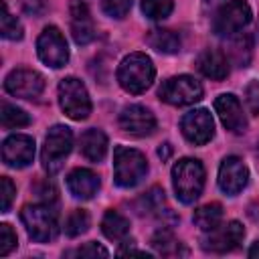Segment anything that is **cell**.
I'll return each instance as SVG.
<instances>
[{
  "instance_id": "cell-1",
  "label": "cell",
  "mask_w": 259,
  "mask_h": 259,
  "mask_svg": "<svg viewBox=\"0 0 259 259\" xmlns=\"http://www.w3.org/2000/svg\"><path fill=\"white\" fill-rule=\"evenodd\" d=\"M156 69L152 65V59L144 53H132L123 57V61L117 67V81L119 85L134 95L144 93L152 81H154Z\"/></svg>"
},
{
  "instance_id": "cell-2",
  "label": "cell",
  "mask_w": 259,
  "mask_h": 259,
  "mask_svg": "<svg viewBox=\"0 0 259 259\" xmlns=\"http://www.w3.org/2000/svg\"><path fill=\"white\" fill-rule=\"evenodd\" d=\"M172 184L176 198L184 204H192L204 188V168L194 158H182L172 168Z\"/></svg>"
},
{
  "instance_id": "cell-3",
  "label": "cell",
  "mask_w": 259,
  "mask_h": 259,
  "mask_svg": "<svg viewBox=\"0 0 259 259\" xmlns=\"http://www.w3.org/2000/svg\"><path fill=\"white\" fill-rule=\"evenodd\" d=\"M148 164L142 152L125 146H117L113 152V180L121 188H132L144 180Z\"/></svg>"
},
{
  "instance_id": "cell-4",
  "label": "cell",
  "mask_w": 259,
  "mask_h": 259,
  "mask_svg": "<svg viewBox=\"0 0 259 259\" xmlns=\"http://www.w3.org/2000/svg\"><path fill=\"white\" fill-rule=\"evenodd\" d=\"M20 219L26 227V233L36 243H49L59 235L57 212L49 204H26L20 212Z\"/></svg>"
},
{
  "instance_id": "cell-5",
  "label": "cell",
  "mask_w": 259,
  "mask_h": 259,
  "mask_svg": "<svg viewBox=\"0 0 259 259\" xmlns=\"http://www.w3.org/2000/svg\"><path fill=\"white\" fill-rule=\"evenodd\" d=\"M73 148V134L67 125H53L45 138V146L40 152L42 168L49 174H55L63 168L65 158L71 154Z\"/></svg>"
},
{
  "instance_id": "cell-6",
  "label": "cell",
  "mask_w": 259,
  "mask_h": 259,
  "mask_svg": "<svg viewBox=\"0 0 259 259\" xmlns=\"http://www.w3.org/2000/svg\"><path fill=\"white\" fill-rule=\"evenodd\" d=\"M59 105L67 117L81 121L91 113V99L85 85L77 77H65L59 83Z\"/></svg>"
},
{
  "instance_id": "cell-7",
  "label": "cell",
  "mask_w": 259,
  "mask_h": 259,
  "mask_svg": "<svg viewBox=\"0 0 259 259\" xmlns=\"http://www.w3.org/2000/svg\"><path fill=\"white\" fill-rule=\"evenodd\" d=\"M158 97L176 107L192 105L202 99V85L190 75H176V77L166 79L160 85Z\"/></svg>"
},
{
  "instance_id": "cell-8",
  "label": "cell",
  "mask_w": 259,
  "mask_h": 259,
  "mask_svg": "<svg viewBox=\"0 0 259 259\" xmlns=\"http://www.w3.org/2000/svg\"><path fill=\"white\" fill-rule=\"evenodd\" d=\"M251 20V8L245 0H231L219 8L212 20V28L221 36H233Z\"/></svg>"
},
{
  "instance_id": "cell-9",
  "label": "cell",
  "mask_w": 259,
  "mask_h": 259,
  "mask_svg": "<svg viewBox=\"0 0 259 259\" xmlns=\"http://www.w3.org/2000/svg\"><path fill=\"white\" fill-rule=\"evenodd\" d=\"M36 53L40 57V61L53 69L65 67L69 61V49H67V40L63 36V32L57 26H47L38 40H36Z\"/></svg>"
},
{
  "instance_id": "cell-10",
  "label": "cell",
  "mask_w": 259,
  "mask_h": 259,
  "mask_svg": "<svg viewBox=\"0 0 259 259\" xmlns=\"http://www.w3.org/2000/svg\"><path fill=\"white\" fill-rule=\"evenodd\" d=\"M245 229L239 221H229L227 225H219L202 237V249L210 253H227L237 249L243 243Z\"/></svg>"
},
{
  "instance_id": "cell-11",
  "label": "cell",
  "mask_w": 259,
  "mask_h": 259,
  "mask_svg": "<svg viewBox=\"0 0 259 259\" xmlns=\"http://www.w3.org/2000/svg\"><path fill=\"white\" fill-rule=\"evenodd\" d=\"M4 89L22 99H36L45 89V77L32 69H14L4 79Z\"/></svg>"
},
{
  "instance_id": "cell-12",
  "label": "cell",
  "mask_w": 259,
  "mask_h": 259,
  "mask_svg": "<svg viewBox=\"0 0 259 259\" xmlns=\"http://www.w3.org/2000/svg\"><path fill=\"white\" fill-rule=\"evenodd\" d=\"M180 130L190 144L202 146L214 136V121L206 109H192L182 117Z\"/></svg>"
},
{
  "instance_id": "cell-13",
  "label": "cell",
  "mask_w": 259,
  "mask_h": 259,
  "mask_svg": "<svg viewBox=\"0 0 259 259\" xmlns=\"http://www.w3.org/2000/svg\"><path fill=\"white\" fill-rule=\"evenodd\" d=\"M34 158V140L24 134L8 136L2 144V160L6 166L24 168Z\"/></svg>"
},
{
  "instance_id": "cell-14",
  "label": "cell",
  "mask_w": 259,
  "mask_h": 259,
  "mask_svg": "<svg viewBox=\"0 0 259 259\" xmlns=\"http://www.w3.org/2000/svg\"><path fill=\"white\" fill-rule=\"evenodd\" d=\"M249 180V170L239 156H227L219 168V186L225 194H239Z\"/></svg>"
},
{
  "instance_id": "cell-15",
  "label": "cell",
  "mask_w": 259,
  "mask_h": 259,
  "mask_svg": "<svg viewBox=\"0 0 259 259\" xmlns=\"http://www.w3.org/2000/svg\"><path fill=\"white\" fill-rule=\"evenodd\" d=\"M119 125L123 132L138 136V138H144L156 130V117L144 105H127L119 113Z\"/></svg>"
},
{
  "instance_id": "cell-16",
  "label": "cell",
  "mask_w": 259,
  "mask_h": 259,
  "mask_svg": "<svg viewBox=\"0 0 259 259\" xmlns=\"http://www.w3.org/2000/svg\"><path fill=\"white\" fill-rule=\"evenodd\" d=\"M214 111L219 113V119L223 125L233 134H243L247 130V117L243 113V107L239 99L233 93H223L214 99Z\"/></svg>"
},
{
  "instance_id": "cell-17",
  "label": "cell",
  "mask_w": 259,
  "mask_h": 259,
  "mask_svg": "<svg viewBox=\"0 0 259 259\" xmlns=\"http://www.w3.org/2000/svg\"><path fill=\"white\" fill-rule=\"evenodd\" d=\"M71 32L77 45H89L95 38V26L85 0H71Z\"/></svg>"
},
{
  "instance_id": "cell-18",
  "label": "cell",
  "mask_w": 259,
  "mask_h": 259,
  "mask_svg": "<svg viewBox=\"0 0 259 259\" xmlns=\"http://www.w3.org/2000/svg\"><path fill=\"white\" fill-rule=\"evenodd\" d=\"M67 186H69V192L75 198L87 200V198H93L97 194V190H99V176L93 170H89V168H75L67 176Z\"/></svg>"
},
{
  "instance_id": "cell-19",
  "label": "cell",
  "mask_w": 259,
  "mask_h": 259,
  "mask_svg": "<svg viewBox=\"0 0 259 259\" xmlns=\"http://www.w3.org/2000/svg\"><path fill=\"white\" fill-rule=\"evenodd\" d=\"M196 67L204 77L214 81H221L229 75V59L221 51H212V49L202 51L196 59Z\"/></svg>"
},
{
  "instance_id": "cell-20",
  "label": "cell",
  "mask_w": 259,
  "mask_h": 259,
  "mask_svg": "<svg viewBox=\"0 0 259 259\" xmlns=\"http://www.w3.org/2000/svg\"><path fill=\"white\" fill-rule=\"evenodd\" d=\"M79 148H81V154L91 160V162H101L107 154V136L101 132V130H87L81 134V140H79Z\"/></svg>"
},
{
  "instance_id": "cell-21",
  "label": "cell",
  "mask_w": 259,
  "mask_h": 259,
  "mask_svg": "<svg viewBox=\"0 0 259 259\" xmlns=\"http://www.w3.org/2000/svg\"><path fill=\"white\" fill-rule=\"evenodd\" d=\"M148 45L158 53H178L180 51V36L168 28H152L146 36Z\"/></svg>"
},
{
  "instance_id": "cell-22",
  "label": "cell",
  "mask_w": 259,
  "mask_h": 259,
  "mask_svg": "<svg viewBox=\"0 0 259 259\" xmlns=\"http://www.w3.org/2000/svg\"><path fill=\"white\" fill-rule=\"evenodd\" d=\"M101 231L109 241H123L130 233V221L117 210H107L101 221Z\"/></svg>"
},
{
  "instance_id": "cell-23",
  "label": "cell",
  "mask_w": 259,
  "mask_h": 259,
  "mask_svg": "<svg viewBox=\"0 0 259 259\" xmlns=\"http://www.w3.org/2000/svg\"><path fill=\"white\" fill-rule=\"evenodd\" d=\"M192 221L200 231H210V229H214V227H219L223 223V206L219 202L204 204V206L194 210Z\"/></svg>"
},
{
  "instance_id": "cell-24",
  "label": "cell",
  "mask_w": 259,
  "mask_h": 259,
  "mask_svg": "<svg viewBox=\"0 0 259 259\" xmlns=\"http://www.w3.org/2000/svg\"><path fill=\"white\" fill-rule=\"evenodd\" d=\"M152 247L160 253V255H166V257H176V255H186L188 251L182 247V243L166 229L158 231L154 237H152Z\"/></svg>"
},
{
  "instance_id": "cell-25",
  "label": "cell",
  "mask_w": 259,
  "mask_h": 259,
  "mask_svg": "<svg viewBox=\"0 0 259 259\" xmlns=\"http://www.w3.org/2000/svg\"><path fill=\"white\" fill-rule=\"evenodd\" d=\"M251 36L249 34H239V36H233L229 40V59L237 65V67H247L249 61H251Z\"/></svg>"
},
{
  "instance_id": "cell-26",
  "label": "cell",
  "mask_w": 259,
  "mask_h": 259,
  "mask_svg": "<svg viewBox=\"0 0 259 259\" xmlns=\"http://www.w3.org/2000/svg\"><path fill=\"white\" fill-rule=\"evenodd\" d=\"M0 119H2V125L6 130H14V127H24L30 123V117L24 109L8 103V101H2V109H0Z\"/></svg>"
},
{
  "instance_id": "cell-27",
  "label": "cell",
  "mask_w": 259,
  "mask_h": 259,
  "mask_svg": "<svg viewBox=\"0 0 259 259\" xmlns=\"http://www.w3.org/2000/svg\"><path fill=\"white\" fill-rule=\"evenodd\" d=\"M89 223H91L89 221V212L83 210V208H77V210H73L67 217V221H65V233L69 237H79V235H83L89 229Z\"/></svg>"
},
{
  "instance_id": "cell-28",
  "label": "cell",
  "mask_w": 259,
  "mask_h": 259,
  "mask_svg": "<svg viewBox=\"0 0 259 259\" xmlns=\"http://www.w3.org/2000/svg\"><path fill=\"white\" fill-rule=\"evenodd\" d=\"M174 8V0H142V12L152 20L168 18Z\"/></svg>"
},
{
  "instance_id": "cell-29",
  "label": "cell",
  "mask_w": 259,
  "mask_h": 259,
  "mask_svg": "<svg viewBox=\"0 0 259 259\" xmlns=\"http://www.w3.org/2000/svg\"><path fill=\"white\" fill-rule=\"evenodd\" d=\"M2 36L8 40H20L22 38V24L8 12L6 2H2V20H0Z\"/></svg>"
},
{
  "instance_id": "cell-30",
  "label": "cell",
  "mask_w": 259,
  "mask_h": 259,
  "mask_svg": "<svg viewBox=\"0 0 259 259\" xmlns=\"http://www.w3.org/2000/svg\"><path fill=\"white\" fill-rule=\"evenodd\" d=\"M164 206V190L154 186L140 198V210L142 212H160Z\"/></svg>"
},
{
  "instance_id": "cell-31",
  "label": "cell",
  "mask_w": 259,
  "mask_h": 259,
  "mask_svg": "<svg viewBox=\"0 0 259 259\" xmlns=\"http://www.w3.org/2000/svg\"><path fill=\"white\" fill-rule=\"evenodd\" d=\"M101 8L111 18H123L132 8V0H101Z\"/></svg>"
},
{
  "instance_id": "cell-32",
  "label": "cell",
  "mask_w": 259,
  "mask_h": 259,
  "mask_svg": "<svg viewBox=\"0 0 259 259\" xmlns=\"http://www.w3.org/2000/svg\"><path fill=\"white\" fill-rule=\"evenodd\" d=\"M0 188H2L0 190V208H2V212H8L10 210V204L14 200V194H16V186L12 184V180L8 176H2Z\"/></svg>"
},
{
  "instance_id": "cell-33",
  "label": "cell",
  "mask_w": 259,
  "mask_h": 259,
  "mask_svg": "<svg viewBox=\"0 0 259 259\" xmlns=\"http://www.w3.org/2000/svg\"><path fill=\"white\" fill-rule=\"evenodd\" d=\"M16 247V233L10 229V225H0V255H8Z\"/></svg>"
},
{
  "instance_id": "cell-34",
  "label": "cell",
  "mask_w": 259,
  "mask_h": 259,
  "mask_svg": "<svg viewBox=\"0 0 259 259\" xmlns=\"http://www.w3.org/2000/svg\"><path fill=\"white\" fill-rule=\"evenodd\" d=\"M245 101L253 115H259V81H251L245 89Z\"/></svg>"
},
{
  "instance_id": "cell-35",
  "label": "cell",
  "mask_w": 259,
  "mask_h": 259,
  "mask_svg": "<svg viewBox=\"0 0 259 259\" xmlns=\"http://www.w3.org/2000/svg\"><path fill=\"white\" fill-rule=\"evenodd\" d=\"M75 255H79V257H97V255L107 257L109 253H107L105 247H101V245H97V243H85L83 247H79V249L75 251Z\"/></svg>"
},
{
  "instance_id": "cell-36",
  "label": "cell",
  "mask_w": 259,
  "mask_h": 259,
  "mask_svg": "<svg viewBox=\"0 0 259 259\" xmlns=\"http://www.w3.org/2000/svg\"><path fill=\"white\" fill-rule=\"evenodd\" d=\"M22 10L28 16H42L47 12V0H22Z\"/></svg>"
},
{
  "instance_id": "cell-37",
  "label": "cell",
  "mask_w": 259,
  "mask_h": 259,
  "mask_svg": "<svg viewBox=\"0 0 259 259\" xmlns=\"http://www.w3.org/2000/svg\"><path fill=\"white\" fill-rule=\"evenodd\" d=\"M36 192H38V196L42 198L45 204L57 200V188H55L53 182H42V184H38V186H36Z\"/></svg>"
},
{
  "instance_id": "cell-38",
  "label": "cell",
  "mask_w": 259,
  "mask_h": 259,
  "mask_svg": "<svg viewBox=\"0 0 259 259\" xmlns=\"http://www.w3.org/2000/svg\"><path fill=\"white\" fill-rule=\"evenodd\" d=\"M170 154H172V146H170V144H162V146L158 148V156H160L162 160H168Z\"/></svg>"
},
{
  "instance_id": "cell-39",
  "label": "cell",
  "mask_w": 259,
  "mask_h": 259,
  "mask_svg": "<svg viewBox=\"0 0 259 259\" xmlns=\"http://www.w3.org/2000/svg\"><path fill=\"white\" fill-rule=\"evenodd\" d=\"M249 257H259V241H255L253 245H251V249H249Z\"/></svg>"
},
{
  "instance_id": "cell-40",
  "label": "cell",
  "mask_w": 259,
  "mask_h": 259,
  "mask_svg": "<svg viewBox=\"0 0 259 259\" xmlns=\"http://www.w3.org/2000/svg\"><path fill=\"white\" fill-rule=\"evenodd\" d=\"M219 2H221V0H204V4H206V6H208V4H210V6H214V4H219Z\"/></svg>"
}]
</instances>
